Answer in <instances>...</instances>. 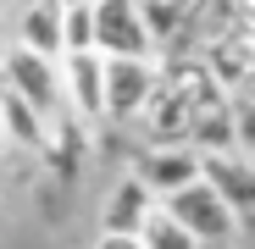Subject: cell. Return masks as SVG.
Masks as SVG:
<instances>
[{
	"label": "cell",
	"instance_id": "11",
	"mask_svg": "<svg viewBox=\"0 0 255 249\" xmlns=\"http://www.w3.org/2000/svg\"><path fill=\"white\" fill-rule=\"evenodd\" d=\"M139 244H144V249H200V244H194L172 216L161 211V199L150 205V216H144V227H139Z\"/></svg>",
	"mask_w": 255,
	"mask_h": 249
},
{
	"label": "cell",
	"instance_id": "1",
	"mask_svg": "<svg viewBox=\"0 0 255 249\" xmlns=\"http://www.w3.org/2000/svg\"><path fill=\"white\" fill-rule=\"evenodd\" d=\"M161 211L172 216L200 249H217V244H233L239 238V222H233V211L222 205V194L211 188L205 177H194V183H183V188H172L161 199Z\"/></svg>",
	"mask_w": 255,
	"mask_h": 249
},
{
	"label": "cell",
	"instance_id": "4",
	"mask_svg": "<svg viewBox=\"0 0 255 249\" xmlns=\"http://www.w3.org/2000/svg\"><path fill=\"white\" fill-rule=\"evenodd\" d=\"M0 83H6L11 94H22L39 116H56L61 111V72L50 56H33L28 45H11L0 50Z\"/></svg>",
	"mask_w": 255,
	"mask_h": 249
},
{
	"label": "cell",
	"instance_id": "2",
	"mask_svg": "<svg viewBox=\"0 0 255 249\" xmlns=\"http://www.w3.org/2000/svg\"><path fill=\"white\" fill-rule=\"evenodd\" d=\"M100 83H106V122H133L150 111L161 89V61L155 56H100Z\"/></svg>",
	"mask_w": 255,
	"mask_h": 249
},
{
	"label": "cell",
	"instance_id": "9",
	"mask_svg": "<svg viewBox=\"0 0 255 249\" xmlns=\"http://www.w3.org/2000/svg\"><path fill=\"white\" fill-rule=\"evenodd\" d=\"M0 133L6 144H22V150H45V133H50V116H39L22 94H11L0 83Z\"/></svg>",
	"mask_w": 255,
	"mask_h": 249
},
{
	"label": "cell",
	"instance_id": "15",
	"mask_svg": "<svg viewBox=\"0 0 255 249\" xmlns=\"http://www.w3.org/2000/svg\"><path fill=\"white\" fill-rule=\"evenodd\" d=\"M0 150H6V133H0Z\"/></svg>",
	"mask_w": 255,
	"mask_h": 249
},
{
	"label": "cell",
	"instance_id": "7",
	"mask_svg": "<svg viewBox=\"0 0 255 249\" xmlns=\"http://www.w3.org/2000/svg\"><path fill=\"white\" fill-rule=\"evenodd\" d=\"M133 177L155 194V199H166L172 188H183V183H194L200 177V150L194 144H155V150H144L139 161H133Z\"/></svg>",
	"mask_w": 255,
	"mask_h": 249
},
{
	"label": "cell",
	"instance_id": "13",
	"mask_svg": "<svg viewBox=\"0 0 255 249\" xmlns=\"http://www.w3.org/2000/svg\"><path fill=\"white\" fill-rule=\"evenodd\" d=\"M233 144L244 161H255V100H239L233 105Z\"/></svg>",
	"mask_w": 255,
	"mask_h": 249
},
{
	"label": "cell",
	"instance_id": "6",
	"mask_svg": "<svg viewBox=\"0 0 255 249\" xmlns=\"http://www.w3.org/2000/svg\"><path fill=\"white\" fill-rule=\"evenodd\" d=\"M200 177L222 194V205L233 211L239 227H255V166H250L244 155L205 150V155H200Z\"/></svg>",
	"mask_w": 255,
	"mask_h": 249
},
{
	"label": "cell",
	"instance_id": "16",
	"mask_svg": "<svg viewBox=\"0 0 255 249\" xmlns=\"http://www.w3.org/2000/svg\"><path fill=\"white\" fill-rule=\"evenodd\" d=\"M61 6H72V0H61Z\"/></svg>",
	"mask_w": 255,
	"mask_h": 249
},
{
	"label": "cell",
	"instance_id": "12",
	"mask_svg": "<svg viewBox=\"0 0 255 249\" xmlns=\"http://www.w3.org/2000/svg\"><path fill=\"white\" fill-rule=\"evenodd\" d=\"M67 50H95V22H89V0L61 6V56Z\"/></svg>",
	"mask_w": 255,
	"mask_h": 249
},
{
	"label": "cell",
	"instance_id": "3",
	"mask_svg": "<svg viewBox=\"0 0 255 249\" xmlns=\"http://www.w3.org/2000/svg\"><path fill=\"white\" fill-rule=\"evenodd\" d=\"M89 22H95V56H155L139 0H89Z\"/></svg>",
	"mask_w": 255,
	"mask_h": 249
},
{
	"label": "cell",
	"instance_id": "14",
	"mask_svg": "<svg viewBox=\"0 0 255 249\" xmlns=\"http://www.w3.org/2000/svg\"><path fill=\"white\" fill-rule=\"evenodd\" d=\"M95 249H144V244H139L133 233H100V238H95Z\"/></svg>",
	"mask_w": 255,
	"mask_h": 249
},
{
	"label": "cell",
	"instance_id": "8",
	"mask_svg": "<svg viewBox=\"0 0 255 249\" xmlns=\"http://www.w3.org/2000/svg\"><path fill=\"white\" fill-rule=\"evenodd\" d=\"M150 205H155V194L128 172L117 188H111V199H106V211H100V233H133L139 238V227H144V216H150Z\"/></svg>",
	"mask_w": 255,
	"mask_h": 249
},
{
	"label": "cell",
	"instance_id": "10",
	"mask_svg": "<svg viewBox=\"0 0 255 249\" xmlns=\"http://www.w3.org/2000/svg\"><path fill=\"white\" fill-rule=\"evenodd\" d=\"M17 45H28L33 56L61 61V0H33L17 22Z\"/></svg>",
	"mask_w": 255,
	"mask_h": 249
},
{
	"label": "cell",
	"instance_id": "5",
	"mask_svg": "<svg viewBox=\"0 0 255 249\" xmlns=\"http://www.w3.org/2000/svg\"><path fill=\"white\" fill-rule=\"evenodd\" d=\"M61 72V105L72 111L78 128H95L106 122V83H100V56L95 50H67L56 61Z\"/></svg>",
	"mask_w": 255,
	"mask_h": 249
}]
</instances>
